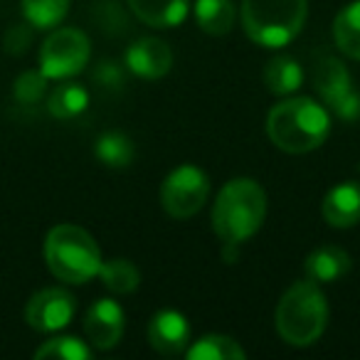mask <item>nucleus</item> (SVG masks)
Listing matches in <instances>:
<instances>
[{"label":"nucleus","instance_id":"obj_1","mask_svg":"<svg viewBox=\"0 0 360 360\" xmlns=\"http://www.w3.org/2000/svg\"><path fill=\"white\" fill-rule=\"evenodd\" d=\"M330 134L328 109L311 96H296L276 104L266 116V136L279 150L291 155L311 153Z\"/></svg>","mask_w":360,"mask_h":360},{"label":"nucleus","instance_id":"obj_2","mask_svg":"<svg viewBox=\"0 0 360 360\" xmlns=\"http://www.w3.org/2000/svg\"><path fill=\"white\" fill-rule=\"evenodd\" d=\"M266 217V193L252 178H232L212 205V230L220 242L242 245L259 232Z\"/></svg>","mask_w":360,"mask_h":360},{"label":"nucleus","instance_id":"obj_3","mask_svg":"<svg viewBox=\"0 0 360 360\" xmlns=\"http://www.w3.org/2000/svg\"><path fill=\"white\" fill-rule=\"evenodd\" d=\"M328 323V301L316 281H296L276 306V333L294 348H306L323 335Z\"/></svg>","mask_w":360,"mask_h":360},{"label":"nucleus","instance_id":"obj_4","mask_svg":"<svg viewBox=\"0 0 360 360\" xmlns=\"http://www.w3.org/2000/svg\"><path fill=\"white\" fill-rule=\"evenodd\" d=\"M47 269L65 284H86L99 274L101 250L96 240L79 225L62 222L45 237Z\"/></svg>","mask_w":360,"mask_h":360},{"label":"nucleus","instance_id":"obj_5","mask_svg":"<svg viewBox=\"0 0 360 360\" xmlns=\"http://www.w3.org/2000/svg\"><path fill=\"white\" fill-rule=\"evenodd\" d=\"M242 27L255 45L279 50L299 37L309 18V0H242Z\"/></svg>","mask_w":360,"mask_h":360},{"label":"nucleus","instance_id":"obj_6","mask_svg":"<svg viewBox=\"0 0 360 360\" xmlns=\"http://www.w3.org/2000/svg\"><path fill=\"white\" fill-rule=\"evenodd\" d=\"M210 195V178L198 165H178L160 183V207L173 220H188L205 207Z\"/></svg>","mask_w":360,"mask_h":360},{"label":"nucleus","instance_id":"obj_7","mask_svg":"<svg viewBox=\"0 0 360 360\" xmlns=\"http://www.w3.org/2000/svg\"><path fill=\"white\" fill-rule=\"evenodd\" d=\"M91 57L89 37L77 27H60L40 47V72L47 79L79 75Z\"/></svg>","mask_w":360,"mask_h":360},{"label":"nucleus","instance_id":"obj_8","mask_svg":"<svg viewBox=\"0 0 360 360\" xmlns=\"http://www.w3.org/2000/svg\"><path fill=\"white\" fill-rule=\"evenodd\" d=\"M314 89L338 119L355 121L360 116V94L350 72L338 57L323 55L314 65Z\"/></svg>","mask_w":360,"mask_h":360},{"label":"nucleus","instance_id":"obj_9","mask_svg":"<svg viewBox=\"0 0 360 360\" xmlns=\"http://www.w3.org/2000/svg\"><path fill=\"white\" fill-rule=\"evenodd\" d=\"M77 301L67 289H42L27 301L25 306V321L30 328L40 330V333H55L70 326L75 319Z\"/></svg>","mask_w":360,"mask_h":360},{"label":"nucleus","instance_id":"obj_10","mask_svg":"<svg viewBox=\"0 0 360 360\" xmlns=\"http://www.w3.org/2000/svg\"><path fill=\"white\" fill-rule=\"evenodd\" d=\"M126 328V316L116 301L99 299L89 306L84 316V333L91 348L96 350H111L121 340Z\"/></svg>","mask_w":360,"mask_h":360},{"label":"nucleus","instance_id":"obj_11","mask_svg":"<svg viewBox=\"0 0 360 360\" xmlns=\"http://www.w3.org/2000/svg\"><path fill=\"white\" fill-rule=\"evenodd\" d=\"M124 65L141 79H160L173 67V50L158 37H141L126 50Z\"/></svg>","mask_w":360,"mask_h":360},{"label":"nucleus","instance_id":"obj_12","mask_svg":"<svg viewBox=\"0 0 360 360\" xmlns=\"http://www.w3.org/2000/svg\"><path fill=\"white\" fill-rule=\"evenodd\" d=\"M148 343L160 355L186 353L188 343H191V323L180 311H158L148 323Z\"/></svg>","mask_w":360,"mask_h":360},{"label":"nucleus","instance_id":"obj_13","mask_svg":"<svg viewBox=\"0 0 360 360\" xmlns=\"http://www.w3.org/2000/svg\"><path fill=\"white\" fill-rule=\"evenodd\" d=\"M321 215L335 230H348L360 222V186L348 180L338 183L323 195Z\"/></svg>","mask_w":360,"mask_h":360},{"label":"nucleus","instance_id":"obj_14","mask_svg":"<svg viewBox=\"0 0 360 360\" xmlns=\"http://www.w3.org/2000/svg\"><path fill=\"white\" fill-rule=\"evenodd\" d=\"M306 279L316 281V284H330V281L340 279L350 271V255L343 247L326 245L319 247L306 257Z\"/></svg>","mask_w":360,"mask_h":360},{"label":"nucleus","instance_id":"obj_15","mask_svg":"<svg viewBox=\"0 0 360 360\" xmlns=\"http://www.w3.org/2000/svg\"><path fill=\"white\" fill-rule=\"evenodd\" d=\"M129 6L141 22L165 30V27H178L186 20L191 3L188 0H129Z\"/></svg>","mask_w":360,"mask_h":360},{"label":"nucleus","instance_id":"obj_16","mask_svg":"<svg viewBox=\"0 0 360 360\" xmlns=\"http://www.w3.org/2000/svg\"><path fill=\"white\" fill-rule=\"evenodd\" d=\"M262 79H264V86L271 91V94L286 96V94H294V91L301 86V82H304V70H301V65L294 60V57L279 55V57H274V60L266 62Z\"/></svg>","mask_w":360,"mask_h":360},{"label":"nucleus","instance_id":"obj_17","mask_svg":"<svg viewBox=\"0 0 360 360\" xmlns=\"http://www.w3.org/2000/svg\"><path fill=\"white\" fill-rule=\"evenodd\" d=\"M235 3L232 0H198L195 3V22L202 32L212 37L227 35L235 25Z\"/></svg>","mask_w":360,"mask_h":360},{"label":"nucleus","instance_id":"obj_18","mask_svg":"<svg viewBox=\"0 0 360 360\" xmlns=\"http://www.w3.org/2000/svg\"><path fill=\"white\" fill-rule=\"evenodd\" d=\"M86 106H89V91L77 82H65V84L55 86L47 99L50 114L60 121L77 119L79 114H84Z\"/></svg>","mask_w":360,"mask_h":360},{"label":"nucleus","instance_id":"obj_19","mask_svg":"<svg viewBox=\"0 0 360 360\" xmlns=\"http://www.w3.org/2000/svg\"><path fill=\"white\" fill-rule=\"evenodd\" d=\"M335 47L350 60H360V0L345 6L333 20Z\"/></svg>","mask_w":360,"mask_h":360},{"label":"nucleus","instance_id":"obj_20","mask_svg":"<svg viewBox=\"0 0 360 360\" xmlns=\"http://www.w3.org/2000/svg\"><path fill=\"white\" fill-rule=\"evenodd\" d=\"M186 355L191 360H245L247 353L235 338L220 333L202 335L200 340L186 348Z\"/></svg>","mask_w":360,"mask_h":360},{"label":"nucleus","instance_id":"obj_21","mask_svg":"<svg viewBox=\"0 0 360 360\" xmlns=\"http://www.w3.org/2000/svg\"><path fill=\"white\" fill-rule=\"evenodd\" d=\"M94 153L106 168H129L134 163V141L126 134H119V131H109V134H101L96 139Z\"/></svg>","mask_w":360,"mask_h":360},{"label":"nucleus","instance_id":"obj_22","mask_svg":"<svg viewBox=\"0 0 360 360\" xmlns=\"http://www.w3.org/2000/svg\"><path fill=\"white\" fill-rule=\"evenodd\" d=\"M96 276H99L101 284H104L109 291H114V294H131V291L139 289V281H141V274H139V269H136L134 262L121 259V257L109 259V262H101L99 274Z\"/></svg>","mask_w":360,"mask_h":360},{"label":"nucleus","instance_id":"obj_23","mask_svg":"<svg viewBox=\"0 0 360 360\" xmlns=\"http://www.w3.org/2000/svg\"><path fill=\"white\" fill-rule=\"evenodd\" d=\"M70 13V0H22V15L37 30H52Z\"/></svg>","mask_w":360,"mask_h":360},{"label":"nucleus","instance_id":"obj_24","mask_svg":"<svg viewBox=\"0 0 360 360\" xmlns=\"http://www.w3.org/2000/svg\"><path fill=\"white\" fill-rule=\"evenodd\" d=\"M37 360H89L91 348L84 340L75 338V335H60V338H50L35 350Z\"/></svg>","mask_w":360,"mask_h":360},{"label":"nucleus","instance_id":"obj_25","mask_svg":"<svg viewBox=\"0 0 360 360\" xmlns=\"http://www.w3.org/2000/svg\"><path fill=\"white\" fill-rule=\"evenodd\" d=\"M47 91V77L42 72H22L15 79V99L22 104H35L45 96Z\"/></svg>","mask_w":360,"mask_h":360},{"label":"nucleus","instance_id":"obj_26","mask_svg":"<svg viewBox=\"0 0 360 360\" xmlns=\"http://www.w3.org/2000/svg\"><path fill=\"white\" fill-rule=\"evenodd\" d=\"M94 82L106 89H119L124 84V67L114 60H104L94 72Z\"/></svg>","mask_w":360,"mask_h":360},{"label":"nucleus","instance_id":"obj_27","mask_svg":"<svg viewBox=\"0 0 360 360\" xmlns=\"http://www.w3.org/2000/svg\"><path fill=\"white\" fill-rule=\"evenodd\" d=\"M30 40H32L30 30H27L25 25H15V27H11L6 35V50L11 52V55H20V52L27 50Z\"/></svg>","mask_w":360,"mask_h":360},{"label":"nucleus","instance_id":"obj_28","mask_svg":"<svg viewBox=\"0 0 360 360\" xmlns=\"http://www.w3.org/2000/svg\"><path fill=\"white\" fill-rule=\"evenodd\" d=\"M222 262L225 264H235L237 262V255H240V245H230V242H222Z\"/></svg>","mask_w":360,"mask_h":360}]
</instances>
